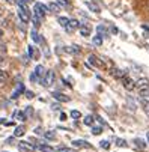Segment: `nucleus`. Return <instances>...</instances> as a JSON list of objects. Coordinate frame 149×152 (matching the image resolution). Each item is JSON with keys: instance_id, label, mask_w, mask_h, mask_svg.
<instances>
[{"instance_id": "1", "label": "nucleus", "mask_w": 149, "mask_h": 152, "mask_svg": "<svg viewBox=\"0 0 149 152\" xmlns=\"http://www.w3.org/2000/svg\"><path fill=\"white\" fill-rule=\"evenodd\" d=\"M54 78H56V75H54V71H47L45 72V75L42 77V80H41V84L42 86H45V88H50V86H53V83H54Z\"/></svg>"}, {"instance_id": "2", "label": "nucleus", "mask_w": 149, "mask_h": 152, "mask_svg": "<svg viewBox=\"0 0 149 152\" xmlns=\"http://www.w3.org/2000/svg\"><path fill=\"white\" fill-rule=\"evenodd\" d=\"M17 146H18L20 152H33V151L38 149V146H35V145H32L29 142H20Z\"/></svg>"}, {"instance_id": "3", "label": "nucleus", "mask_w": 149, "mask_h": 152, "mask_svg": "<svg viewBox=\"0 0 149 152\" xmlns=\"http://www.w3.org/2000/svg\"><path fill=\"white\" fill-rule=\"evenodd\" d=\"M47 12H50L48 11V8L45 6V5H42V3H35V14L38 15V17H41V18H44L45 15H47Z\"/></svg>"}, {"instance_id": "4", "label": "nucleus", "mask_w": 149, "mask_h": 152, "mask_svg": "<svg viewBox=\"0 0 149 152\" xmlns=\"http://www.w3.org/2000/svg\"><path fill=\"white\" fill-rule=\"evenodd\" d=\"M121 80H122V84H123V88H125L126 91H133V89L136 88V81H133L130 77L125 75V77H122Z\"/></svg>"}, {"instance_id": "5", "label": "nucleus", "mask_w": 149, "mask_h": 152, "mask_svg": "<svg viewBox=\"0 0 149 152\" xmlns=\"http://www.w3.org/2000/svg\"><path fill=\"white\" fill-rule=\"evenodd\" d=\"M136 88L140 91V89H145V88H149V80L146 77H142L136 81Z\"/></svg>"}, {"instance_id": "6", "label": "nucleus", "mask_w": 149, "mask_h": 152, "mask_svg": "<svg viewBox=\"0 0 149 152\" xmlns=\"http://www.w3.org/2000/svg\"><path fill=\"white\" fill-rule=\"evenodd\" d=\"M53 96H54V99H57L60 102H69L71 101L69 96H66L65 94H60V92H53Z\"/></svg>"}, {"instance_id": "7", "label": "nucleus", "mask_w": 149, "mask_h": 152, "mask_svg": "<svg viewBox=\"0 0 149 152\" xmlns=\"http://www.w3.org/2000/svg\"><path fill=\"white\" fill-rule=\"evenodd\" d=\"M88 60H89V63H91V65H93V66H104V63H102V62H99V59H98L95 54H91V56L88 57Z\"/></svg>"}, {"instance_id": "8", "label": "nucleus", "mask_w": 149, "mask_h": 152, "mask_svg": "<svg viewBox=\"0 0 149 152\" xmlns=\"http://www.w3.org/2000/svg\"><path fill=\"white\" fill-rule=\"evenodd\" d=\"M112 77H115V78H122V77H125L126 75V72L125 71H122V69H119V68H112Z\"/></svg>"}, {"instance_id": "9", "label": "nucleus", "mask_w": 149, "mask_h": 152, "mask_svg": "<svg viewBox=\"0 0 149 152\" xmlns=\"http://www.w3.org/2000/svg\"><path fill=\"white\" fill-rule=\"evenodd\" d=\"M72 146L74 148H91V143H88L86 140H72Z\"/></svg>"}, {"instance_id": "10", "label": "nucleus", "mask_w": 149, "mask_h": 152, "mask_svg": "<svg viewBox=\"0 0 149 152\" xmlns=\"http://www.w3.org/2000/svg\"><path fill=\"white\" fill-rule=\"evenodd\" d=\"M75 29H80V23H78L77 20H69V24H68L66 30L68 32H74Z\"/></svg>"}, {"instance_id": "11", "label": "nucleus", "mask_w": 149, "mask_h": 152, "mask_svg": "<svg viewBox=\"0 0 149 152\" xmlns=\"http://www.w3.org/2000/svg\"><path fill=\"white\" fill-rule=\"evenodd\" d=\"M47 8H48L50 12H54V14H57V12L60 11V5H59L57 2H50V3L47 5Z\"/></svg>"}, {"instance_id": "12", "label": "nucleus", "mask_w": 149, "mask_h": 152, "mask_svg": "<svg viewBox=\"0 0 149 152\" xmlns=\"http://www.w3.org/2000/svg\"><path fill=\"white\" fill-rule=\"evenodd\" d=\"M18 17H20V20L23 21L24 24H27L29 21H30V15H29V14H26L24 11H21V9L18 11Z\"/></svg>"}, {"instance_id": "13", "label": "nucleus", "mask_w": 149, "mask_h": 152, "mask_svg": "<svg viewBox=\"0 0 149 152\" xmlns=\"http://www.w3.org/2000/svg\"><path fill=\"white\" fill-rule=\"evenodd\" d=\"M45 72H47V71H45V68L42 66V65H38V66L35 68V74L39 77V80H42V77L45 75Z\"/></svg>"}, {"instance_id": "14", "label": "nucleus", "mask_w": 149, "mask_h": 152, "mask_svg": "<svg viewBox=\"0 0 149 152\" xmlns=\"http://www.w3.org/2000/svg\"><path fill=\"white\" fill-rule=\"evenodd\" d=\"M24 133H26L24 125H18V126L15 128V131H14V136H15V137H21V136H24Z\"/></svg>"}, {"instance_id": "15", "label": "nucleus", "mask_w": 149, "mask_h": 152, "mask_svg": "<svg viewBox=\"0 0 149 152\" xmlns=\"http://www.w3.org/2000/svg\"><path fill=\"white\" fill-rule=\"evenodd\" d=\"M20 94H24V86L21 84V83H18V88H17V91L12 94V99H17V98L20 96Z\"/></svg>"}, {"instance_id": "16", "label": "nucleus", "mask_w": 149, "mask_h": 152, "mask_svg": "<svg viewBox=\"0 0 149 152\" xmlns=\"http://www.w3.org/2000/svg\"><path fill=\"white\" fill-rule=\"evenodd\" d=\"M80 33H81V36H91V27L80 24Z\"/></svg>"}, {"instance_id": "17", "label": "nucleus", "mask_w": 149, "mask_h": 152, "mask_svg": "<svg viewBox=\"0 0 149 152\" xmlns=\"http://www.w3.org/2000/svg\"><path fill=\"white\" fill-rule=\"evenodd\" d=\"M9 80V77H8V74L0 68V86H5V83Z\"/></svg>"}, {"instance_id": "18", "label": "nucleus", "mask_w": 149, "mask_h": 152, "mask_svg": "<svg viewBox=\"0 0 149 152\" xmlns=\"http://www.w3.org/2000/svg\"><path fill=\"white\" fill-rule=\"evenodd\" d=\"M93 122H95V118H93L92 115H88V116H84V121H83V124H84V125H88V126H92V125H93Z\"/></svg>"}, {"instance_id": "19", "label": "nucleus", "mask_w": 149, "mask_h": 152, "mask_svg": "<svg viewBox=\"0 0 149 152\" xmlns=\"http://www.w3.org/2000/svg\"><path fill=\"white\" fill-rule=\"evenodd\" d=\"M57 21H59V24L62 26V27H68V24H69V18H66V17H59L57 18Z\"/></svg>"}, {"instance_id": "20", "label": "nucleus", "mask_w": 149, "mask_h": 152, "mask_svg": "<svg viewBox=\"0 0 149 152\" xmlns=\"http://www.w3.org/2000/svg\"><path fill=\"white\" fill-rule=\"evenodd\" d=\"M140 104H142V107H143V110H145L146 116L149 118V101H146L145 98H142V99H140Z\"/></svg>"}, {"instance_id": "21", "label": "nucleus", "mask_w": 149, "mask_h": 152, "mask_svg": "<svg viewBox=\"0 0 149 152\" xmlns=\"http://www.w3.org/2000/svg\"><path fill=\"white\" fill-rule=\"evenodd\" d=\"M92 42H93V45H98V47L102 45V35L98 33L96 36H93V38H92Z\"/></svg>"}, {"instance_id": "22", "label": "nucleus", "mask_w": 149, "mask_h": 152, "mask_svg": "<svg viewBox=\"0 0 149 152\" xmlns=\"http://www.w3.org/2000/svg\"><path fill=\"white\" fill-rule=\"evenodd\" d=\"M96 30H98V33H99V35H102V36H109L107 29H105V26H102V24H99V26L96 27Z\"/></svg>"}, {"instance_id": "23", "label": "nucleus", "mask_w": 149, "mask_h": 152, "mask_svg": "<svg viewBox=\"0 0 149 152\" xmlns=\"http://www.w3.org/2000/svg\"><path fill=\"white\" fill-rule=\"evenodd\" d=\"M38 149L42 151V152H54V149H53L51 146H47V145H39Z\"/></svg>"}, {"instance_id": "24", "label": "nucleus", "mask_w": 149, "mask_h": 152, "mask_svg": "<svg viewBox=\"0 0 149 152\" xmlns=\"http://www.w3.org/2000/svg\"><path fill=\"white\" fill-rule=\"evenodd\" d=\"M66 51H68V53H72V54H80V53H81L80 47H77V45H72V47H69Z\"/></svg>"}, {"instance_id": "25", "label": "nucleus", "mask_w": 149, "mask_h": 152, "mask_svg": "<svg viewBox=\"0 0 149 152\" xmlns=\"http://www.w3.org/2000/svg\"><path fill=\"white\" fill-rule=\"evenodd\" d=\"M30 36H32V39L36 42V44H39V42H41V38H39V35H38L36 30H32V32H30Z\"/></svg>"}, {"instance_id": "26", "label": "nucleus", "mask_w": 149, "mask_h": 152, "mask_svg": "<svg viewBox=\"0 0 149 152\" xmlns=\"http://www.w3.org/2000/svg\"><path fill=\"white\" fill-rule=\"evenodd\" d=\"M134 143L137 145V148H140V149H145L146 148V145H145V142L142 140V139H136L134 140Z\"/></svg>"}, {"instance_id": "27", "label": "nucleus", "mask_w": 149, "mask_h": 152, "mask_svg": "<svg viewBox=\"0 0 149 152\" xmlns=\"http://www.w3.org/2000/svg\"><path fill=\"white\" fill-rule=\"evenodd\" d=\"M86 5H88V6H89V9H92L93 12H96V14L99 12V8H98V6H95L93 3H91V2H86Z\"/></svg>"}, {"instance_id": "28", "label": "nucleus", "mask_w": 149, "mask_h": 152, "mask_svg": "<svg viewBox=\"0 0 149 152\" xmlns=\"http://www.w3.org/2000/svg\"><path fill=\"white\" fill-rule=\"evenodd\" d=\"M71 118H72V119H80V118H81V113H80L78 110H72V112H71Z\"/></svg>"}, {"instance_id": "29", "label": "nucleus", "mask_w": 149, "mask_h": 152, "mask_svg": "<svg viewBox=\"0 0 149 152\" xmlns=\"http://www.w3.org/2000/svg\"><path fill=\"white\" fill-rule=\"evenodd\" d=\"M115 142H116V145H118L119 148H125V146H126V142H125L123 139H116Z\"/></svg>"}, {"instance_id": "30", "label": "nucleus", "mask_w": 149, "mask_h": 152, "mask_svg": "<svg viewBox=\"0 0 149 152\" xmlns=\"http://www.w3.org/2000/svg\"><path fill=\"white\" fill-rule=\"evenodd\" d=\"M101 131H102V128H101V126H93V128H92V134H93V136L101 134Z\"/></svg>"}, {"instance_id": "31", "label": "nucleus", "mask_w": 149, "mask_h": 152, "mask_svg": "<svg viewBox=\"0 0 149 152\" xmlns=\"http://www.w3.org/2000/svg\"><path fill=\"white\" fill-rule=\"evenodd\" d=\"M99 146H101L102 149H110V142H107V140H102V142L99 143Z\"/></svg>"}, {"instance_id": "32", "label": "nucleus", "mask_w": 149, "mask_h": 152, "mask_svg": "<svg viewBox=\"0 0 149 152\" xmlns=\"http://www.w3.org/2000/svg\"><path fill=\"white\" fill-rule=\"evenodd\" d=\"M139 92H140V96H143V98H145V96H149V88H145V89H140Z\"/></svg>"}, {"instance_id": "33", "label": "nucleus", "mask_w": 149, "mask_h": 152, "mask_svg": "<svg viewBox=\"0 0 149 152\" xmlns=\"http://www.w3.org/2000/svg\"><path fill=\"white\" fill-rule=\"evenodd\" d=\"M44 136H45L47 139H50V140H54V139H56V134H54L53 131H47V133H45Z\"/></svg>"}, {"instance_id": "34", "label": "nucleus", "mask_w": 149, "mask_h": 152, "mask_svg": "<svg viewBox=\"0 0 149 152\" xmlns=\"http://www.w3.org/2000/svg\"><path fill=\"white\" fill-rule=\"evenodd\" d=\"M57 152H75V149H72V148H59Z\"/></svg>"}, {"instance_id": "35", "label": "nucleus", "mask_w": 149, "mask_h": 152, "mask_svg": "<svg viewBox=\"0 0 149 152\" xmlns=\"http://www.w3.org/2000/svg\"><path fill=\"white\" fill-rule=\"evenodd\" d=\"M0 53H6V44H5V42L2 41V39H0Z\"/></svg>"}, {"instance_id": "36", "label": "nucleus", "mask_w": 149, "mask_h": 152, "mask_svg": "<svg viewBox=\"0 0 149 152\" xmlns=\"http://www.w3.org/2000/svg\"><path fill=\"white\" fill-rule=\"evenodd\" d=\"M56 2H57L60 6H69V2H68V0H56Z\"/></svg>"}, {"instance_id": "37", "label": "nucleus", "mask_w": 149, "mask_h": 152, "mask_svg": "<svg viewBox=\"0 0 149 152\" xmlns=\"http://www.w3.org/2000/svg\"><path fill=\"white\" fill-rule=\"evenodd\" d=\"M24 94H26V96L27 98H33L35 95H33V92H30V91H24Z\"/></svg>"}, {"instance_id": "38", "label": "nucleus", "mask_w": 149, "mask_h": 152, "mask_svg": "<svg viewBox=\"0 0 149 152\" xmlns=\"http://www.w3.org/2000/svg\"><path fill=\"white\" fill-rule=\"evenodd\" d=\"M53 110H60V108H59V105H57V104H54V105H53Z\"/></svg>"}, {"instance_id": "39", "label": "nucleus", "mask_w": 149, "mask_h": 152, "mask_svg": "<svg viewBox=\"0 0 149 152\" xmlns=\"http://www.w3.org/2000/svg\"><path fill=\"white\" fill-rule=\"evenodd\" d=\"M27 115H32V107H27Z\"/></svg>"}, {"instance_id": "40", "label": "nucleus", "mask_w": 149, "mask_h": 152, "mask_svg": "<svg viewBox=\"0 0 149 152\" xmlns=\"http://www.w3.org/2000/svg\"><path fill=\"white\" fill-rule=\"evenodd\" d=\"M5 121H6V119H5V118H0V124H6V122H5Z\"/></svg>"}, {"instance_id": "41", "label": "nucleus", "mask_w": 149, "mask_h": 152, "mask_svg": "<svg viewBox=\"0 0 149 152\" xmlns=\"http://www.w3.org/2000/svg\"><path fill=\"white\" fill-rule=\"evenodd\" d=\"M5 2H8V3H15V0H5Z\"/></svg>"}, {"instance_id": "42", "label": "nucleus", "mask_w": 149, "mask_h": 152, "mask_svg": "<svg viewBox=\"0 0 149 152\" xmlns=\"http://www.w3.org/2000/svg\"><path fill=\"white\" fill-rule=\"evenodd\" d=\"M2 36H3V30L0 29V39H2Z\"/></svg>"}, {"instance_id": "43", "label": "nucleus", "mask_w": 149, "mask_h": 152, "mask_svg": "<svg viewBox=\"0 0 149 152\" xmlns=\"http://www.w3.org/2000/svg\"><path fill=\"white\" fill-rule=\"evenodd\" d=\"M24 3H32V0H23Z\"/></svg>"}, {"instance_id": "44", "label": "nucleus", "mask_w": 149, "mask_h": 152, "mask_svg": "<svg viewBox=\"0 0 149 152\" xmlns=\"http://www.w3.org/2000/svg\"><path fill=\"white\" fill-rule=\"evenodd\" d=\"M146 137H148V142H149V131L146 133Z\"/></svg>"}, {"instance_id": "45", "label": "nucleus", "mask_w": 149, "mask_h": 152, "mask_svg": "<svg viewBox=\"0 0 149 152\" xmlns=\"http://www.w3.org/2000/svg\"><path fill=\"white\" fill-rule=\"evenodd\" d=\"M0 17H2V11H0Z\"/></svg>"}, {"instance_id": "46", "label": "nucleus", "mask_w": 149, "mask_h": 152, "mask_svg": "<svg viewBox=\"0 0 149 152\" xmlns=\"http://www.w3.org/2000/svg\"><path fill=\"white\" fill-rule=\"evenodd\" d=\"M2 152H8V151H2Z\"/></svg>"}]
</instances>
